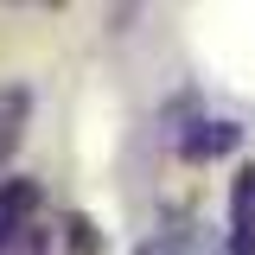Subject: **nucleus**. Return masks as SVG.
Returning <instances> with one entry per match:
<instances>
[{
  "instance_id": "obj_1",
  "label": "nucleus",
  "mask_w": 255,
  "mask_h": 255,
  "mask_svg": "<svg viewBox=\"0 0 255 255\" xmlns=\"http://www.w3.org/2000/svg\"><path fill=\"white\" fill-rule=\"evenodd\" d=\"M230 255H255V159L230 179Z\"/></svg>"
},
{
  "instance_id": "obj_2",
  "label": "nucleus",
  "mask_w": 255,
  "mask_h": 255,
  "mask_svg": "<svg viewBox=\"0 0 255 255\" xmlns=\"http://www.w3.org/2000/svg\"><path fill=\"white\" fill-rule=\"evenodd\" d=\"M38 179H0V255L13 249V236L32 223V211H38Z\"/></svg>"
},
{
  "instance_id": "obj_3",
  "label": "nucleus",
  "mask_w": 255,
  "mask_h": 255,
  "mask_svg": "<svg viewBox=\"0 0 255 255\" xmlns=\"http://www.w3.org/2000/svg\"><path fill=\"white\" fill-rule=\"evenodd\" d=\"M236 140H243V128H236V122H198V128H185V134H179V159L204 166V159L236 153Z\"/></svg>"
},
{
  "instance_id": "obj_4",
  "label": "nucleus",
  "mask_w": 255,
  "mask_h": 255,
  "mask_svg": "<svg viewBox=\"0 0 255 255\" xmlns=\"http://www.w3.org/2000/svg\"><path fill=\"white\" fill-rule=\"evenodd\" d=\"M26 122H32V90H26V83H6V90H0V166L13 159Z\"/></svg>"
},
{
  "instance_id": "obj_5",
  "label": "nucleus",
  "mask_w": 255,
  "mask_h": 255,
  "mask_svg": "<svg viewBox=\"0 0 255 255\" xmlns=\"http://www.w3.org/2000/svg\"><path fill=\"white\" fill-rule=\"evenodd\" d=\"M64 249L70 255H102V230H96V217H64Z\"/></svg>"
},
{
  "instance_id": "obj_6",
  "label": "nucleus",
  "mask_w": 255,
  "mask_h": 255,
  "mask_svg": "<svg viewBox=\"0 0 255 255\" xmlns=\"http://www.w3.org/2000/svg\"><path fill=\"white\" fill-rule=\"evenodd\" d=\"M140 255H153V249H140Z\"/></svg>"
}]
</instances>
